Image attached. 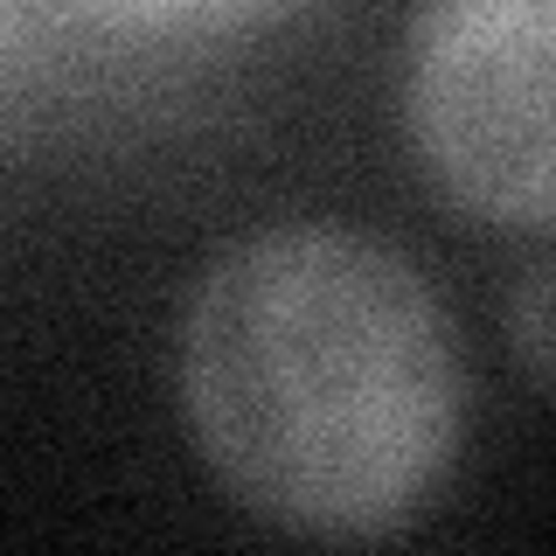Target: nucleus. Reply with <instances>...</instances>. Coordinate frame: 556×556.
Masks as SVG:
<instances>
[{
    "label": "nucleus",
    "mask_w": 556,
    "mask_h": 556,
    "mask_svg": "<svg viewBox=\"0 0 556 556\" xmlns=\"http://www.w3.org/2000/svg\"><path fill=\"white\" fill-rule=\"evenodd\" d=\"M181 410L251 515L382 535L452 466L466 376L417 265L341 223H278L202 271L181 320Z\"/></svg>",
    "instance_id": "f257e3e1"
},
{
    "label": "nucleus",
    "mask_w": 556,
    "mask_h": 556,
    "mask_svg": "<svg viewBox=\"0 0 556 556\" xmlns=\"http://www.w3.org/2000/svg\"><path fill=\"white\" fill-rule=\"evenodd\" d=\"M556 0H425L410 35L417 161L480 223L549 230Z\"/></svg>",
    "instance_id": "f03ea898"
},
{
    "label": "nucleus",
    "mask_w": 556,
    "mask_h": 556,
    "mask_svg": "<svg viewBox=\"0 0 556 556\" xmlns=\"http://www.w3.org/2000/svg\"><path fill=\"white\" fill-rule=\"evenodd\" d=\"M112 8L139 14V22H181V28H216V22H243V14H265L271 0H112Z\"/></svg>",
    "instance_id": "7ed1b4c3"
},
{
    "label": "nucleus",
    "mask_w": 556,
    "mask_h": 556,
    "mask_svg": "<svg viewBox=\"0 0 556 556\" xmlns=\"http://www.w3.org/2000/svg\"><path fill=\"white\" fill-rule=\"evenodd\" d=\"M543 300H549V278H529V300H521V348H529V369L549 376V327H543Z\"/></svg>",
    "instance_id": "20e7f679"
}]
</instances>
